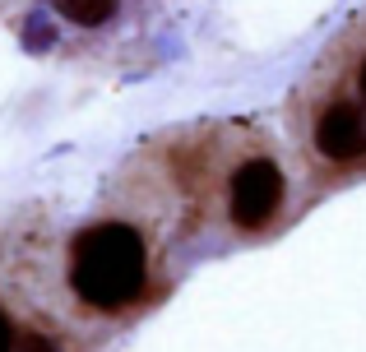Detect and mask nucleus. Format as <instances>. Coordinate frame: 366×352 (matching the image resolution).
<instances>
[{"label":"nucleus","mask_w":366,"mask_h":352,"mask_svg":"<svg viewBox=\"0 0 366 352\" xmlns=\"http://www.w3.org/2000/svg\"><path fill=\"white\" fill-rule=\"evenodd\" d=\"M70 320L61 301V251L46 260L33 241H9L0 269V352H74Z\"/></svg>","instance_id":"2"},{"label":"nucleus","mask_w":366,"mask_h":352,"mask_svg":"<svg viewBox=\"0 0 366 352\" xmlns=\"http://www.w3.org/2000/svg\"><path fill=\"white\" fill-rule=\"evenodd\" d=\"M177 246L121 199H98L61 241V301L74 338H102L149 316L177 283Z\"/></svg>","instance_id":"1"},{"label":"nucleus","mask_w":366,"mask_h":352,"mask_svg":"<svg viewBox=\"0 0 366 352\" xmlns=\"http://www.w3.org/2000/svg\"><path fill=\"white\" fill-rule=\"evenodd\" d=\"M42 5H46L42 42H51L56 28L74 42H107V37H121L130 28L134 0H42Z\"/></svg>","instance_id":"3"},{"label":"nucleus","mask_w":366,"mask_h":352,"mask_svg":"<svg viewBox=\"0 0 366 352\" xmlns=\"http://www.w3.org/2000/svg\"><path fill=\"white\" fill-rule=\"evenodd\" d=\"M306 89H320V93H339V98H348L352 107L366 111V46L357 56H352L348 70H315V79L306 84Z\"/></svg>","instance_id":"4"}]
</instances>
